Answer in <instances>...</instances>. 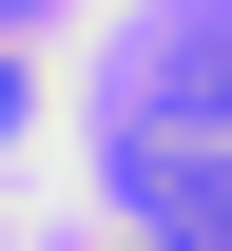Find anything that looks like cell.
Listing matches in <instances>:
<instances>
[{"mask_svg":"<svg viewBox=\"0 0 232 251\" xmlns=\"http://www.w3.org/2000/svg\"><path fill=\"white\" fill-rule=\"evenodd\" d=\"M0 20H58V0H0Z\"/></svg>","mask_w":232,"mask_h":251,"instance_id":"obj_2","label":"cell"},{"mask_svg":"<svg viewBox=\"0 0 232 251\" xmlns=\"http://www.w3.org/2000/svg\"><path fill=\"white\" fill-rule=\"evenodd\" d=\"M0 97H20V58H0Z\"/></svg>","mask_w":232,"mask_h":251,"instance_id":"obj_3","label":"cell"},{"mask_svg":"<svg viewBox=\"0 0 232 251\" xmlns=\"http://www.w3.org/2000/svg\"><path fill=\"white\" fill-rule=\"evenodd\" d=\"M116 193L155 213V251H232V0L155 20V58L116 97Z\"/></svg>","mask_w":232,"mask_h":251,"instance_id":"obj_1","label":"cell"}]
</instances>
